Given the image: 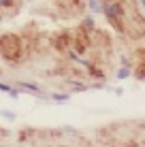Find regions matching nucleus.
I'll list each match as a JSON object with an SVG mask.
<instances>
[{
    "instance_id": "nucleus-2",
    "label": "nucleus",
    "mask_w": 145,
    "mask_h": 147,
    "mask_svg": "<svg viewBox=\"0 0 145 147\" xmlns=\"http://www.w3.org/2000/svg\"><path fill=\"white\" fill-rule=\"evenodd\" d=\"M128 75H130V73H128V68H122V70H119V77H122V79L128 77Z\"/></svg>"
},
{
    "instance_id": "nucleus-1",
    "label": "nucleus",
    "mask_w": 145,
    "mask_h": 147,
    "mask_svg": "<svg viewBox=\"0 0 145 147\" xmlns=\"http://www.w3.org/2000/svg\"><path fill=\"white\" fill-rule=\"evenodd\" d=\"M0 53H2L7 60H15V62H17L19 55L24 53L22 43H19L15 36H11V34H4V38L0 40Z\"/></svg>"
}]
</instances>
